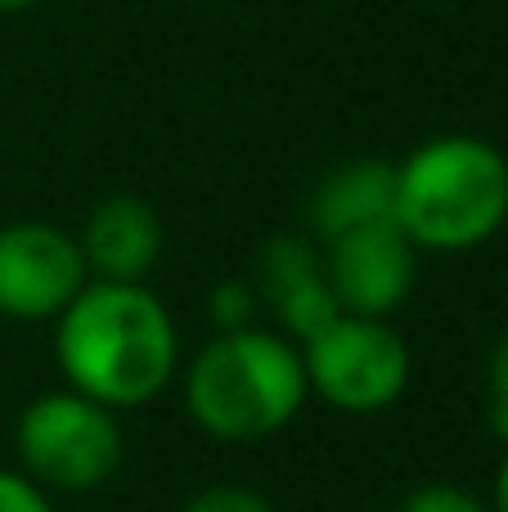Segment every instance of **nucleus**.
I'll use <instances>...</instances> for the list:
<instances>
[{
  "label": "nucleus",
  "instance_id": "nucleus-14",
  "mask_svg": "<svg viewBox=\"0 0 508 512\" xmlns=\"http://www.w3.org/2000/svg\"><path fill=\"white\" fill-rule=\"evenodd\" d=\"M0 512H54L50 495L23 472L0 468Z\"/></svg>",
  "mask_w": 508,
  "mask_h": 512
},
{
  "label": "nucleus",
  "instance_id": "nucleus-10",
  "mask_svg": "<svg viewBox=\"0 0 508 512\" xmlns=\"http://www.w3.org/2000/svg\"><path fill=\"white\" fill-rule=\"evenodd\" d=\"M392 212H396V167L378 158L342 162L311 194V225L324 243L360 230V225L396 221Z\"/></svg>",
  "mask_w": 508,
  "mask_h": 512
},
{
  "label": "nucleus",
  "instance_id": "nucleus-1",
  "mask_svg": "<svg viewBox=\"0 0 508 512\" xmlns=\"http://www.w3.org/2000/svg\"><path fill=\"white\" fill-rule=\"evenodd\" d=\"M54 360L72 391L117 414L167 391L180 364V337L171 310L144 283L95 279L59 315Z\"/></svg>",
  "mask_w": 508,
  "mask_h": 512
},
{
  "label": "nucleus",
  "instance_id": "nucleus-8",
  "mask_svg": "<svg viewBox=\"0 0 508 512\" xmlns=\"http://www.w3.org/2000/svg\"><path fill=\"white\" fill-rule=\"evenodd\" d=\"M257 292L279 319V333L302 346L329 319L342 315L324 274V256L297 234H279L257 256Z\"/></svg>",
  "mask_w": 508,
  "mask_h": 512
},
{
  "label": "nucleus",
  "instance_id": "nucleus-15",
  "mask_svg": "<svg viewBox=\"0 0 508 512\" xmlns=\"http://www.w3.org/2000/svg\"><path fill=\"white\" fill-rule=\"evenodd\" d=\"M486 387H491V427L508 445V333L491 351V378H486Z\"/></svg>",
  "mask_w": 508,
  "mask_h": 512
},
{
  "label": "nucleus",
  "instance_id": "nucleus-2",
  "mask_svg": "<svg viewBox=\"0 0 508 512\" xmlns=\"http://www.w3.org/2000/svg\"><path fill=\"white\" fill-rule=\"evenodd\" d=\"M306 364L302 346L275 328L216 333L185 369V409L212 441L257 445L302 414Z\"/></svg>",
  "mask_w": 508,
  "mask_h": 512
},
{
  "label": "nucleus",
  "instance_id": "nucleus-16",
  "mask_svg": "<svg viewBox=\"0 0 508 512\" xmlns=\"http://www.w3.org/2000/svg\"><path fill=\"white\" fill-rule=\"evenodd\" d=\"M491 512H508V445H504L500 472H495V490H491Z\"/></svg>",
  "mask_w": 508,
  "mask_h": 512
},
{
  "label": "nucleus",
  "instance_id": "nucleus-7",
  "mask_svg": "<svg viewBox=\"0 0 508 512\" xmlns=\"http://www.w3.org/2000/svg\"><path fill=\"white\" fill-rule=\"evenodd\" d=\"M324 274L347 315L392 319L410 301L414 279H419V248L405 239L396 221L360 225V230L329 239Z\"/></svg>",
  "mask_w": 508,
  "mask_h": 512
},
{
  "label": "nucleus",
  "instance_id": "nucleus-3",
  "mask_svg": "<svg viewBox=\"0 0 508 512\" xmlns=\"http://www.w3.org/2000/svg\"><path fill=\"white\" fill-rule=\"evenodd\" d=\"M392 216L414 248H482L508 221V158L477 135H437L396 167Z\"/></svg>",
  "mask_w": 508,
  "mask_h": 512
},
{
  "label": "nucleus",
  "instance_id": "nucleus-17",
  "mask_svg": "<svg viewBox=\"0 0 508 512\" xmlns=\"http://www.w3.org/2000/svg\"><path fill=\"white\" fill-rule=\"evenodd\" d=\"M36 5V0H0V14H14V9H27Z\"/></svg>",
  "mask_w": 508,
  "mask_h": 512
},
{
  "label": "nucleus",
  "instance_id": "nucleus-13",
  "mask_svg": "<svg viewBox=\"0 0 508 512\" xmlns=\"http://www.w3.org/2000/svg\"><path fill=\"white\" fill-rule=\"evenodd\" d=\"M180 512H275V508H270L266 495H257L248 486H207L194 499H185Z\"/></svg>",
  "mask_w": 508,
  "mask_h": 512
},
{
  "label": "nucleus",
  "instance_id": "nucleus-11",
  "mask_svg": "<svg viewBox=\"0 0 508 512\" xmlns=\"http://www.w3.org/2000/svg\"><path fill=\"white\" fill-rule=\"evenodd\" d=\"M257 301L261 292L248 279H221L207 297V315H212L216 333H234V328H252L257 324Z\"/></svg>",
  "mask_w": 508,
  "mask_h": 512
},
{
  "label": "nucleus",
  "instance_id": "nucleus-4",
  "mask_svg": "<svg viewBox=\"0 0 508 512\" xmlns=\"http://www.w3.org/2000/svg\"><path fill=\"white\" fill-rule=\"evenodd\" d=\"M14 445L23 477H32L41 490H59V495L99 490L122 468L117 414L72 387L36 396L18 414Z\"/></svg>",
  "mask_w": 508,
  "mask_h": 512
},
{
  "label": "nucleus",
  "instance_id": "nucleus-9",
  "mask_svg": "<svg viewBox=\"0 0 508 512\" xmlns=\"http://www.w3.org/2000/svg\"><path fill=\"white\" fill-rule=\"evenodd\" d=\"M81 256L95 279L108 283H144V274L162 256V221L144 198L113 194L90 207L81 230Z\"/></svg>",
  "mask_w": 508,
  "mask_h": 512
},
{
  "label": "nucleus",
  "instance_id": "nucleus-6",
  "mask_svg": "<svg viewBox=\"0 0 508 512\" xmlns=\"http://www.w3.org/2000/svg\"><path fill=\"white\" fill-rule=\"evenodd\" d=\"M90 283L81 243L50 221L0 225V315L18 324L59 319Z\"/></svg>",
  "mask_w": 508,
  "mask_h": 512
},
{
  "label": "nucleus",
  "instance_id": "nucleus-5",
  "mask_svg": "<svg viewBox=\"0 0 508 512\" xmlns=\"http://www.w3.org/2000/svg\"><path fill=\"white\" fill-rule=\"evenodd\" d=\"M306 387L338 414H383L410 387V346L387 319L347 315L302 342Z\"/></svg>",
  "mask_w": 508,
  "mask_h": 512
},
{
  "label": "nucleus",
  "instance_id": "nucleus-12",
  "mask_svg": "<svg viewBox=\"0 0 508 512\" xmlns=\"http://www.w3.org/2000/svg\"><path fill=\"white\" fill-rule=\"evenodd\" d=\"M396 512H491V504L477 499L473 490L455 486V481H423L401 499Z\"/></svg>",
  "mask_w": 508,
  "mask_h": 512
}]
</instances>
